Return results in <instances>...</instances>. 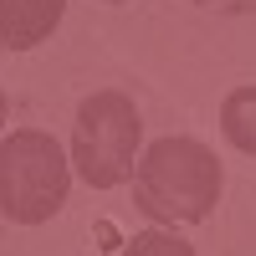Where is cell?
Wrapping results in <instances>:
<instances>
[{
	"label": "cell",
	"instance_id": "6da1fadb",
	"mask_svg": "<svg viewBox=\"0 0 256 256\" xmlns=\"http://www.w3.org/2000/svg\"><path fill=\"white\" fill-rule=\"evenodd\" d=\"M220 200V159L200 138H159L134 169V205L164 226H200Z\"/></svg>",
	"mask_w": 256,
	"mask_h": 256
},
{
	"label": "cell",
	"instance_id": "52a82bcc",
	"mask_svg": "<svg viewBox=\"0 0 256 256\" xmlns=\"http://www.w3.org/2000/svg\"><path fill=\"white\" fill-rule=\"evenodd\" d=\"M0 123H6V92H0Z\"/></svg>",
	"mask_w": 256,
	"mask_h": 256
},
{
	"label": "cell",
	"instance_id": "8992f818",
	"mask_svg": "<svg viewBox=\"0 0 256 256\" xmlns=\"http://www.w3.org/2000/svg\"><path fill=\"white\" fill-rule=\"evenodd\" d=\"M123 256H195V246L169 236V230H138V236H128Z\"/></svg>",
	"mask_w": 256,
	"mask_h": 256
},
{
	"label": "cell",
	"instance_id": "3957f363",
	"mask_svg": "<svg viewBox=\"0 0 256 256\" xmlns=\"http://www.w3.org/2000/svg\"><path fill=\"white\" fill-rule=\"evenodd\" d=\"M138 108L123 92H92L77 108V128H72V164L92 190H113L128 180L138 154Z\"/></svg>",
	"mask_w": 256,
	"mask_h": 256
},
{
	"label": "cell",
	"instance_id": "277c9868",
	"mask_svg": "<svg viewBox=\"0 0 256 256\" xmlns=\"http://www.w3.org/2000/svg\"><path fill=\"white\" fill-rule=\"evenodd\" d=\"M67 0H0V46L31 52L36 41H46L56 31Z\"/></svg>",
	"mask_w": 256,
	"mask_h": 256
},
{
	"label": "cell",
	"instance_id": "5b68a950",
	"mask_svg": "<svg viewBox=\"0 0 256 256\" xmlns=\"http://www.w3.org/2000/svg\"><path fill=\"white\" fill-rule=\"evenodd\" d=\"M220 128L226 138L241 148V154H256V88H236L220 108Z\"/></svg>",
	"mask_w": 256,
	"mask_h": 256
},
{
	"label": "cell",
	"instance_id": "7a4b0ae2",
	"mask_svg": "<svg viewBox=\"0 0 256 256\" xmlns=\"http://www.w3.org/2000/svg\"><path fill=\"white\" fill-rule=\"evenodd\" d=\"M67 205V154L52 134H10L0 144V216L41 226Z\"/></svg>",
	"mask_w": 256,
	"mask_h": 256
}]
</instances>
